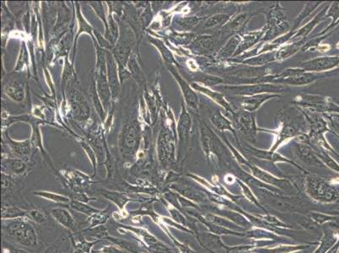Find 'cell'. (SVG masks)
Listing matches in <instances>:
<instances>
[{"label": "cell", "instance_id": "7c38bea8", "mask_svg": "<svg viewBox=\"0 0 339 253\" xmlns=\"http://www.w3.org/2000/svg\"><path fill=\"white\" fill-rule=\"evenodd\" d=\"M76 5V18L77 23H78V30H77V34L74 36V47H73V57H72V64L74 62V57H75V53H76V46L78 40H79V36H81L83 33H87L91 36V39L94 43H96V38L94 36V29L91 27V25L89 24V22L84 19V15L82 14L81 10H80V6H79V3H75Z\"/></svg>", "mask_w": 339, "mask_h": 253}, {"label": "cell", "instance_id": "8d00e7d4", "mask_svg": "<svg viewBox=\"0 0 339 253\" xmlns=\"http://www.w3.org/2000/svg\"><path fill=\"white\" fill-rule=\"evenodd\" d=\"M296 134L297 130L293 125H284L282 130L280 132V138H279L280 141L276 143V147H277L280 143H282L284 139H289V138H292V137H294Z\"/></svg>", "mask_w": 339, "mask_h": 253}, {"label": "cell", "instance_id": "7dc6e473", "mask_svg": "<svg viewBox=\"0 0 339 253\" xmlns=\"http://www.w3.org/2000/svg\"><path fill=\"white\" fill-rule=\"evenodd\" d=\"M5 251H7L8 253H30L27 250L22 248H14L12 246H5L4 247Z\"/></svg>", "mask_w": 339, "mask_h": 253}, {"label": "cell", "instance_id": "1f68e13d", "mask_svg": "<svg viewBox=\"0 0 339 253\" xmlns=\"http://www.w3.org/2000/svg\"><path fill=\"white\" fill-rule=\"evenodd\" d=\"M229 19V16L228 14H216L207 19L203 24V27L204 28H214V27H220L226 23Z\"/></svg>", "mask_w": 339, "mask_h": 253}, {"label": "cell", "instance_id": "52a82bcc", "mask_svg": "<svg viewBox=\"0 0 339 253\" xmlns=\"http://www.w3.org/2000/svg\"><path fill=\"white\" fill-rule=\"evenodd\" d=\"M129 30L130 28L125 29L123 36L120 35L116 45L113 50L111 51L117 61V65H122L124 67H128V62L132 56L131 53L134 46V41H132L130 37Z\"/></svg>", "mask_w": 339, "mask_h": 253}, {"label": "cell", "instance_id": "44dd1931", "mask_svg": "<svg viewBox=\"0 0 339 253\" xmlns=\"http://www.w3.org/2000/svg\"><path fill=\"white\" fill-rule=\"evenodd\" d=\"M89 91H90V96H91L92 103H93L94 107L96 108V112L98 113L100 120L102 122H105V119L108 117V114L105 113V109L103 108L102 103L100 101V97L98 96V92H97V89H96L95 75L91 79V84Z\"/></svg>", "mask_w": 339, "mask_h": 253}, {"label": "cell", "instance_id": "3957f363", "mask_svg": "<svg viewBox=\"0 0 339 253\" xmlns=\"http://www.w3.org/2000/svg\"><path fill=\"white\" fill-rule=\"evenodd\" d=\"M70 83V86L68 85L67 87L68 100L70 104L69 107L70 108V112L74 119L80 122H86L91 117L90 104L81 92L77 75Z\"/></svg>", "mask_w": 339, "mask_h": 253}, {"label": "cell", "instance_id": "9c48e42d", "mask_svg": "<svg viewBox=\"0 0 339 253\" xmlns=\"http://www.w3.org/2000/svg\"><path fill=\"white\" fill-rule=\"evenodd\" d=\"M165 65H166L170 73H172L175 79L179 84L180 88L182 90V94H183L184 98L186 100V105L188 106L189 108H193V109L198 108V96L194 92V90L192 89L191 86L181 76V74H179V72L177 70V68L175 67L174 65H167V64H165Z\"/></svg>", "mask_w": 339, "mask_h": 253}, {"label": "cell", "instance_id": "74e56055", "mask_svg": "<svg viewBox=\"0 0 339 253\" xmlns=\"http://www.w3.org/2000/svg\"><path fill=\"white\" fill-rule=\"evenodd\" d=\"M29 219L39 225L45 223L48 220L45 213L37 208H33L29 211Z\"/></svg>", "mask_w": 339, "mask_h": 253}, {"label": "cell", "instance_id": "cb8c5ba5", "mask_svg": "<svg viewBox=\"0 0 339 253\" xmlns=\"http://www.w3.org/2000/svg\"><path fill=\"white\" fill-rule=\"evenodd\" d=\"M29 219V211L18 208L15 206H5L2 207V220H16V219Z\"/></svg>", "mask_w": 339, "mask_h": 253}, {"label": "cell", "instance_id": "5bb4252c", "mask_svg": "<svg viewBox=\"0 0 339 253\" xmlns=\"http://www.w3.org/2000/svg\"><path fill=\"white\" fill-rule=\"evenodd\" d=\"M28 172L27 161L19 158H3L2 172L14 176H23Z\"/></svg>", "mask_w": 339, "mask_h": 253}, {"label": "cell", "instance_id": "7bdbcfd3", "mask_svg": "<svg viewBox=\"0 0 339 253\" xmlns=\"http://www.w3.org/2000/svg\"><path fill=\"white\" fill-rule=\"evenodd\" d=\"M70 199L71 200L79 201V202L86 203H88L91 201L96 200V198H90V197L87 196V194H84V193H79V192H76L74 194H72Z\"/></svg>", "mask_w": 339, "mask_h": 253}, {"label": "cell", "instance_id": "ab89813d", "mask_svg": "<svg viewBox=\"0 0 339 253\" xmlns=\"http://www.w3.org/2000/svg\"><path fill=\"white\" fill-rule=\"evenodd\" d=\"M94 36H95V38H96V41H97L100 48H104L105 50H113L114 46L108 41L105 36H103L100 32H98V31H96L95 29H94Z\"/></svg>", "mask_w": 339, "mask_h": 253}, {"label": "cell", "instance_id": "b9f144b4", "mask_svg": "<svg viewBox=\"0 0 339 253\" xmlns=\"http://www.w3.org/2000/svg\"><path fill=\"white\" fill-rule=\"evenodd\" d=\"M273 59H274V56L272 53H270V54L261 56V57L250 58V59L246 60V62L251 65H262L267 64V62H270V61H272Z\"/></svg>", "mask_w": 339, "mask_h": 253}, {"label": "cell", "instance_id": "836d02e7", "mask_svg": "<svg viewBox=\"0 0 339 253\" xmlns=\"http://www.w3.org/2000/svg\"><path fill=\"white\" fill-rule=\"evenodd\" d=\"M213 123L215 126L220 131L225 130V129H229L233 131L230 122L228 120L225 119V117H223V115L220 113H216L212 117Z\"/></svg>", "mask_w": 339, "mask_h": 253}, {"label": "cell", "instance_id": "ba28073f", "mask_svg": "<svg viewBox=\"0 0 339 253\" xmlns=\"http://www.w3.org/2000/svg\"><path fill=\"white\" fill-rule=\"evenodd\" d=\"M107 66H108V79L110 86L111 93L114 103L118 99L121 91L118 66L114 56L111 51L107 50Z\"/></svg>", "mask_w": 339, "mask_h": 253}, {"label": "cell", "instance_id": "5b68a950", "mask_svg": "<svg viewBox=\"0 0 339 253\" xmlns=\"http://www.w3.org/2000/svg\"><path fill=\"white\" fill-rule=\"evenodd\" d=\"M174 132L168 125L160 129L156 143L158 160L162 166H168L175 161V135Z\"/></svg>", "mask_w": 339, "mask_h": 253}, {"label": "cell", "instance_id": "83f0119b", "mask_svg": "<svg viewBox=\"0 0 339 253\" xmlns=\"http://www.w3.org/2000/svg\"><path fill=\"white\" fill-rule=\"evenodd\" d=\"M33 194L36 196L40 197V198H44L46 200L51 201L53 203H70V198L69 197L63 196L61 194H55V193H52V192L47 191H35Z\"/></svg>", "mask_w": 339, "mask_h": 253}, {"label": "cell", "instance_id": "f546056e", "mask_svg": "<svg viewBox=\"0 0 339 253\" xmlns=\"http://www.w3.org/2000/svg\"><path fill=\"white\" fill-rule=\"evenodd\" d=\"M199 22V19L197 17H182L178 18L175 22V27L179 31H186L196 26Z\"/></svg>", "mask_w": 339, "mask_h": 253}, {"label": "cell", "instance_id": "6da1fadb", "mask_svg": "<svg viewBox=\"0 0 339 253\" xmlns=\"http://www.w3.org/2000/svg\"><path fill=\"white\" fill-rule=\"evenodd\" d=\"M94 45L96 50V66L95 72L96 89L103 108L108 115L109 112L113 110V102L110 86L108 83L107 50L100 48L97 43H94Z\"/></svg>", "mask_w": 339, "mask_h": 253}, {"label": "cell", "instance_id": "f6af8a7d", "mask_svg": "<svg viewBox=\"0 0 339 253\" xmlns=\"http://www.w3.org/2000/svg\"><path fill=\"white\" fill-rule=\"evenodd\" d=\"M44 75H45L46 80H47V83L50 88L51 92L53 93V96H55V90H54V85L53 83V79H52V77H51V74L49 72H48V69H44Z\"/></svg>", "mask_w": 339, "mask_h": 253}, {"label": "cell", "instance_id": "30bf717a", "mask_svg": "<svg viewBox=\"0 0 339 253\" xmlns=\"http://www.w3.org/2000/svg\"><path fill=\"white\" fill-rule=\"evenodd\" d=\"M191 118L185 107H182V113L177 122V132L179 139V154L182 153L185 147L188 144L189 135L191 130Z\"/></svg>", "mask_w": 339, "mask_h": 253}, {"label": "cell", "instance_id": "4316f807", "mask_svg": "<svg viewBox=\"0 0 339 253\" xmlns=\"http://www.w3.org/2000/svg\"><path fill=\"white\" fill-rule=\"evenodd\" d=\"M110 217V207L100 210L89 217L88 223L90 228L105 225Z\"/></svg>", "mask_w": 339, "mask_h": 253}, {"label": "cell", "instance_id": "e575fe53", "mask_svg": "<svg viewBox=\"0 0 339 253\" xmlns=\"http://www.w3.org/2000/svg\"><path fill=\"white\" fill-rule=\"evenodd\" d=\"M248 19V16L246 14H240L236 19H233L229 25H227L225 29L229 31H237L243 27L244 24L246 23V19Z\"/></svg>", "mask_w": 339, "mask_h": 253}, {"label": "cell", "instance_id": "4dcf8cb0", "mask_svg": "<svg viewBox=\"0 0 339 253\" xmlns=\"http://www.w3.org/2000/svg\"><path fill=\"white\" fill-rule=\"evenodd\" d=\"M29 55L28 49H27V46L26 43H22L20 46V49H19V56H18V59H17L16 65L14 67V71H20V70L24 69L25 66L28 67L29 66Z\"/></svg>", "mask_w": 339, "mask_h": 253}, {"label": "cell", "instance_id": "9a60e30c", "mask_svg": "<svg viewBox=\"0 0 339 253\" xmlns=\"http://www.w3.org/2000/svg\"><path fill=\"white\" fill-rule=\"evenodd\" d=\"M4 93L14 102H22L26 98L27 85L18 79H12L4 86Z\"/></svg>", "mask_w": 339, "mask_h": 253}, {"label": "cell", "instance_id": "8fae6325", "mask_svg": "<svg viewBox=\"0 0 339 253\" xmlns=\"http://www.w3.org/2000/svg\"><path fill=\"white\" fill-rule=\"evenodd\" d=\"M5 143L12 152L13 155H15L16 158L22 159L27 161V159L30 158L31 153V142L30 139L24 141L14 140L10 138L7 133L4 134Z\"/></svg>", "mask_w": 339, "mask_h": 253}, {"label": "cell", "instance_id": "ee69618b", "mask_svg": "<svg viewBox=\"0 0 339 253\" xmlns=\"http://www.w3.org/2000/svg\"><path fill=\"white\" fill-rule=\"evenodd\" d=\"M97 253H125V251L119 247L116 246H103L102 248L100 249L99 251H96Z\"/></svg>", "mask_w": 339, "mask_h": 253}, {"label": "cell", "instance_id": "ac0fdd59", "mask_svg": "<svg viewBox=\"0 0 339 253\" xmlns=\"http://www.w3.org/2000/svg\"><path fill=\"white\" fill-rule=\"evenodd\" d=\"M51 215L58 224L69 229L70 231H74L76 229V224L74 219L67 209L62 208H52Z\"/></svg>", "mask_w": 339, "mask_h": 253}, {"label": "cell", "instance_id": "277c9868", "mask_svg": "<svg viewBox=\"0 0 339 253\" xmlns=\"http://www.w3.org/2000/svg\"><path fill=\"white\" fill-rule=\"evenodd\" d=\"M141 139V130L137 121L124 124L120 132L118 139V146L122 156L129 158L136 155Z\"/></svg>", "mask_w": 339, "mask_h": 253}, {"label": "cell", "instance_id": "e0dca14e", "mask_svg": "<svg viewBox=\"0 0 339 253\" xmlns=\"http://www.w3.org/2000/svg\"><path fill=\"white\" fill-rule=\"evenodd\" d=\"M274 96H277L271 94H260L256 96H241L239 99V105L241 110L251 113L257 110L264 101Z\"/></svg>", "mask_w": 339, "mask_h": 253}, {"label": "cell", "instance_id": "d6986e66", "mask_svg": "<svg viewBox=\"0 0 339 253\" xmlns=\"http://www.w3.org/2000/svg\"><path fill=\"white\" fill-rule=\"evenodd\" d=\"M215 39L213 36H203L197 37L192 43L190 48L198 53H208L215 48Z\"/></svg>", "mask_w": 339, "mask_h": 253}, {"label": "cell", "instance_id": "d590c367", "mask_svg": "<svg viewBox=\"0 0 339 253\" xmlns=\"http://www.w3.org/2000/svg\"><path fill=\"white\" fill-rule=\"evenodd\" d=\"M79 143H80V145H81L82 148L84 150L86 155H88L89 159L91 160L92 166H93L94 176H96V164H97L96 163V152L94 151L93 148L87 142H86V141H79Z\"/></svg>", "mask_w": 339, "mask_h": 253}, {"label": "cell", "instance_id": "d6a6232c", "mask_svg": "<svg viewBox=\"0 0 339 253\" xmlns=\"http://www.w3.org/2000/svg\"><path fill=\"white\" fill-rule=\"evenodd\" d=\"M84 232H86L90 237H94L96 239H108L109 237L108 229L104 225L88 228V229H84Z\"/></svg>", "mask_w": 339, "mask_h": 253}, {"label": "cell", "instance_id": "f1b7e54d", "mask_svg": "<svg viewBox=\"0 0 339 253\" xmlns=\"http://www.w3.org/2000/svg\"><path fill=\"white\" fill-rule=\"evenodd\" d=\"M70 207L73 210L84 214L89 217L100 211V209H97V208H93V207L89 205L88 203H82V202L75 200L70 201Z\"/></svg>", "mask_w": 339, "mask_h": 253}, {"label": "cell", "instance_id": "8992f818", "mask_svg": "<svg viewBox=\"0 0 339 253\" xmlns=\"http://www.w3.org/2000/svg\"><path fill=\"white\" fill-rule=\"evenodd\" d=\"M218 89L220 91H226L228 93L241 96H256V95L265 93H276V92H281L284 90L281 86H275V85H270L268 83L267 84L261 83V84L249 85V86H224L219 87Z\"/></svg>", "mask_w": 339, "mask_h": 253}, {"label": "cell", "instance_id": "60d3db41", "mask_svg": "<svg viewBox=\"0 0 339 253\" xmlns=\"http://www.w3.org/2000/svg\"><path fill=\"white\" fill-rule=\"evenodd\" d=\"M223 81L224 80L220 77L212 76V75H208V74H202L200 79H199L200 83L207 86H214L215 85L221 84Z\"/></svg>", "mask_w": 339, "mask_h": 253}, {"label": "cell", "instance_id": "7402d4cb", "mask_svg": "<svg viewBox=\"0 0 339 253\" xmlns=\"http://www.w3.org/2000/svg\"><path fill=\"white\" fill-rule=\"evenodd\" d=\"M148 41L152 44V45L156 47V49H158L160 55L162 56L163 59L165 60V64L167 65H174L176 64L174 57L172 55V53L170 51L169 48L165 45L164 41H161L160 39L155 38L154 36H148Z\"/></svg>", "mask_w": 339, "mask_h": 253}, {"label": "cell", "instance_id": "bcb514c9", "mask_svg": "<svg viewBox=\"0 0 339 253\" xmlns=\"http://www.w3.org/2000/svg\"><path fill=\"white\" fill-rule=\"evenodd\" d=\"M44 253H62V251L59 245L55 243L48 246V248L46 249Z\"/></svg>", "mask_w": 339, "mask_h": 253}, {"label": "cell", "instance_id": "4fadbf2b", "mask_svg": "<svg viewBox=\"0 0 339 253\" xmlns=\"http://www.w3.org/2000/svg\"><path fill=\"white\" fill-rule=\"evenodd\" d=\"M233 118L235 123L240 131L245 134H255L257 126L255 123V117L254 115L246 111L241 110L238 112H234Z\"/></svg>", "mask_w": 339, "mask_h": 253}, {"label": "cell", "instance_id": "ffe728a7", "mask_svg": "<svg viewBox=\"0 0 339 253\" xmlns=\"http://www.w3.org/2000/svg\"><path fill=\"white\" fill-rule=\"evenodd\" d=\"M192 87L195 89L196 91H199V92L205 94L206 96H209L212 100H215V102H217L218 104H220V105L224 107L227 111H229L231 113H234V111L232 110L229 103L227 102V100H225L222 94L216 92V91H211L209 89L206 88V87L201 86V85L196 84V83H194V84L192 85Z\"/></svg>", "mask_w": 339, "mask_h": 253}, {"label": "cell", "instance_id": "f35d334b", "mask_svg": "<svg viewBox=\"0 0 339 253\" xmlns=\"http://www.w3.org/2000/svg\"><path fill=\"white\" fill-rule=\"evenodd\" d=\"M240 38L239 36H234L233 38L229 40V43H227L222 52H221V55L223 57H229L231 55L232 53H234L236 48L239 46Z\"/></svg>", "mask_w": 339, "mask_h": 253}, {"label": "cell", "instance_id": "d4e9b609", "mask_svg": "<svg viewBox=\"0 0 339 253\" xmlns=\"http://www.w3.org/2000/svg\"><path fill=\"white\" fill-rule=\"evenodd\" d=\"M128 69H129L132 77H133V78H134V79H135L140 86H143V84H145V76H144L143 72L142 71L140 65H139V62H138V59H137L136 55H135V54L132 55L131 57H130V58H129V62H128Z\"/></svg>", "mask_w": 339, "mask_h": 253}, {"label": "cell", "instance_id": "2e32d148", "mask_svg": "<svg viewBox=\"0 0 339 253\" xmlns=\"http://www.w3.org/2000/svg\"><path fill=\"white\" fill-rule=\"evenodd\" d=\"M121 228L133 232L143 241L146 246H149L150 248L151 247L154 251H160L165 248V246H163V245L157 241L156 237L143 228H137V227L128 226V225H121Z\"/></svg>", "mask_w": 339, "mask_h": 253}, {"label": "cell", "instance_id": "7a4b0ae2", "mask_svg": "<svg viewBox=\"0 0 339 253\" xmlns=\"http://www.w3.org/2000/svg\"><path fill=\"white\" fill-rule=\"evenodd\" d=\"M3 231L16 243L33 248L38 245L37 233L28 219L3 220Z\"/></svg>", "mask_w": 339, "mask_h": 253}, {"label": "cell", "instance_id": "484cf974", "mask_svg": "<svg viewBox=\"0 0 339 253\" xmlns=\"http://www.w3.org/2000/svg\"><path fill=\"white\" fill-rule=\"evenodd\" d=\"M100 194H102L103 196L108 198L109 200L113 201V203L119 208L120 211L122 212V216L124 217L123 214L127 213L125 210V205L131 199H129V198L125 196L124 194H120V193H117V192L105 191V190L103 191L102 190Z\"/></svg>", "mask_w": 339, "mask_h": 253}, {"label": "cell", "instance_id": "603a6c76", "mask_svg": "<svg viewBox=\"0 0 339 253\" xmlns=\"http://www.w3.org/2000/svg\"><path fill=\"white\" fill-rule=\"evenodd\" d=\"M89 5H91V8L93 9L94 11L96 13V15L100 18V20L103 22V24L105 26V37L108 39V41H110L113 46H115L114 41H113V37L111 35L110 31H109V26H108V16L105 14V10H104V5L102 2H90Z\"/></svg>", "mask_w": 339, "mask_h": 253}]
</instances>
